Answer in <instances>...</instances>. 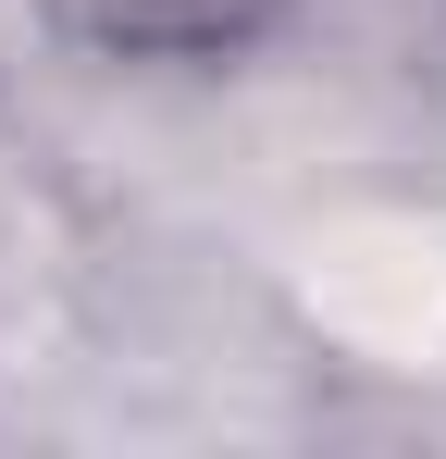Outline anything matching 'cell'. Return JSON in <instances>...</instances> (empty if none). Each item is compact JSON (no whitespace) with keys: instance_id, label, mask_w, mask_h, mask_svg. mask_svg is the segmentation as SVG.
<instances>
[{"instance_id":"obj_1","label":"cell","mask_w":446,"mask_h":459,"mask_svg":"<svg viewBox=\"0 0 446 459\" xmlns=\"http://www.w3.org/2000/svg\"><path fill=\"white\" fill-rule=\"evenodd\" d=\"M38 13L74 50H99V63H236L297 0H38Z\"/></svg>"}]
</instances>
